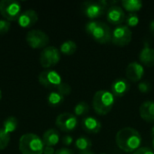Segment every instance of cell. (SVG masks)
Listing matches in <instances>:
<instances>
[{
	"label": "cell",
	"mask_w": 154,
	"mask_h": 154,
	"mask_svg": "<svg viewBox=\"0 0 154 154\" xmlns=\"http://www.w3.org/2000/svg\"><path fill=\"white\" fill-rule=\"evenodd\" d=\"M25 40L28 45L33 49L46 48L50 42L49 36L41 30H31L26 33Z\"/></svg>",
	"instance_id": "7"
},
{
	"label": "cell",
	"mask_w": 154,
	"mask_h": 154,
	"mask_svg": "<svg viewBox=\"0 0 154 154\" xmlns=\"http://www.w3.org/2000/svg\"><path fill=\"white\" fill-rule=\"evenodd\" d=\"M11 23L7 20H0V35H3L10 30Z\"/></svg>",
	"instance_id": "29"
},
{
	"label": "cell",
	"mask_w": 154,
	"mask_h": 154,
	"mask_svg": "<svg viewBox=\"0 0 154 154\" xmlns=\"http://www.w3.org/2000/svg\"><path fill=\"white\" fill-rule=\"evenodd\" d=\"M82 12L83 14L90 18L95 19L100 17L106 11V6L100 1H86L82 4Z\"/></svg>",
	"instance_id": "10"
},
{
	"label": "cell",
	"mask_w": 154,
	"mask_h": 154,
	"mask_svg": "<svg viewBox=\"0 0 154 154\" xmlns=\"http://www.w3.org/2000/svg\"><path fill=\"white\" fill-rule=\"evenodd\" d=\"M43 154H55V151H54L53 147H51V146H44Z\"/></svg>",
	"instance_id": "34"
},
{
	"label": "cell",
	"mask_w": 154,
	"mask_h": 154,
	"mask_svg": "<svg viewBox=\"0 0 154 154\" xmlns=\"http://www.w3.org/2000/svg\"><path fill=\"white\" fill-rule=\"evenodd\" d=\"M130 89V84L125 79H116L111 86V92L115 97H121L125 96Z\"/></svg>",
	"instance_id": "15"
},
{
	"label": "cell",
	"mask_w": 154,
	"mask_h": 154,
	"mask_svg": "<svg viewBox=\"0 0 154 154\" xmlns=\"http://www.w3.org/2000/svg\"><path fill=\"white\" fill-rule=\"evenodd\" d=\"M55 154H74L73 152L68 148H61L60 150H58L57 152H55Z\"/></svg>",
	"instance_id": "33"
},
{
	"label": "cell",
	"mask_w": 154,
	"mask_h": 154,
	"mask_svg": "<svg viewBox=\"0 0 154 154\" xmlns=\"http://www.w3.org/2000/svg\"><path fill=\"white\" fill-rule=\"evenodd\" d=\"M87 32L99 43H108L112 41V31L110 27L99 21H90L86 24Z\"/></svg>",
	"instance_id": "4"
},
{
	"label": "cell",
	"mask_w": 154,
	"mask_h": 154,
	"mask_svg": "<svg viewBox=\"0 0 154 154\" xmlns=\"http://www.w3.org/2000/svg\"><path fill=\"white\" fill-rule=\"evenodd\" d=\"M79 154H94L92 152H90V151H86V152H80V153Z\"/></svg>",
	"instance_id": "36"
},
{
	"label": "cell",
	"mask_w": 154,
	"mask_h": 154,
	"mask_svg": "<svg viewBox=\"0 0 154 154\" xmlns=\"http://www.w3.org/2000/svg\"><path fill=\"white\" fill-rule=\"evenodd\" d=\"M10 142V134L5 132L3 128H0V150L5 149Z\"/></svg>",
	"instance_id": "26"
},
{
	"label": "cell",
	"mask_w": 154,
	"mask_h": 154,
	"mask_svg": "<svg viewBox=\"0 0 154 154\" xmlns=\"http://www.w3.org/2000/svg\"><path fill=\"white\" fill-rule=\"evenodd\" d=\"M101 154H106V153H101Z\"/></svg>",
	"instance_id": "40"
},
{
	"label": "cell",
	"mask_w": 154,
	"mask_h": 154,
	"mask_svg": "<svg viewBox=\"0 0 154 154\" xmlns=\"http://www.w3.org/2000/svg\"><path fill=\"white\" fill-rule=\"evenodd\" d=\"M60 141V134L59 132L55 129H49L47 130L42 136V142L45 146H55Z\"/></svg>",
	"instance_id": "19"
},
{
	"label": "cell",
	"mask_w": 154,
	"mask_h": 154,
	"mask_svg": "<svg viewBox=\"0 0 154 154\" xmlns=\"http://www.w3.org/2000/svg\"><path fill=\"white\" fill-rule=\"evenodd\" d=\"M39 82L46 88L57 89L61 83V77L55 70H44L39 75Z\"/></svg>",
	"instance_id": "9"
},
{
	"label": "cell",
	"mask_w": 154,
	"mask_h": 154,
	"mask_svg": "<svg viewBox=\"0 0 154 154\" xmlns=\"http://www.w3.org/2000/svg\"><path fill=\"white\" fill-rule=\"evenodd\" d=\"M150 31L152 34L154 35V20H152V22L150 23Z\"/></svg>",
	"instance_id": "35"
},
{
	"label": "cell",
	"mask_w": 154,
	"mask_h": 154,
	"mask_svg": "<svg viewBox=\"0 0 154 154\" xmlns=\"http://www.w3.org/2000/svg\"><path fill=\"white\" fill-rule=\"evenodd\" d=\"M77 51V44L73 41H66L60 45V51L65 55H72Z\"/></svg>",
	"instance_id": "24"
},
{
	"label": "cell",
	"mask_w": 154,
	"mask_h": 154,
	"mask_svg": "<svg viewBox=\"0 0 154 154\" xmlns=\"http://www.w3.org/2000/svg\"><path fill=\"white\" fill-rule=\"evenodd\" d=\"M132 31L127 25H119L112 31V42L117 46H126L132 41Z\"/></svg>",
	"instance_id": "8"
},
{
	"label": "cell",
	"mask_w": 154,
	"mask_h": 154,
	"mask_svg": "<svg viewBox=\"0 0 154 154\" xmlns=\"http://www.w3.org/2000/svg\"><path fill=\"white\" fill-rule=\"evenodd\" d=\"M152 146H153V147H154V138H153V139H152Z\"/></svg>",
	"instance_id": "39"
},
{
	"label": "cell",
	"mask_w": 154,
	"mask_h": 154,
	"mask_svg": "<svg viewBox=\"0 0 154 154\" xmlns=\"http://www.w3.org/2000/svg\"><path fill=\"white\" fill-rule=\"evenodd\" d=\"M60 60V51L53 46H48L40 54V63L42 68L48 69L55 66Z\"/></svg>",
	"instance_id": "6"
},
{
	"label": "cell",
	"mask_w": 154,
	"mask_h": 154,
	"mask_svg": "<svg viewBox=\"0 0 154 154\" xmlns=\"http://www.w3.org/2000/svg\"><path fill=\"white\" fill-rule=\"evenodd\" d=\"M72 143H73V138H72L70 135H66V136H64V137L62 138V143H63L64 145L69 146V145H70Z\"/></svg>",
	"instance_id": "32"
},
{
	"label": "cell",
	"mask_w": 154,
	"mask_h": 154,
	"mask_svg": "<svg viewBox=\"0 0 154 154\" xmlns=\"http://www.w3.org/2000/svg\"><path fill=\"white\" fill-rule=\"evenodd\" d=\"M115 104V96L107 90L97 91L93 97V108L100 116L107 115L111 112Z\"/></svg>",
	"instance_id": "2"
},
{
	"label": "cell",
	"mask_w": 154,
	"mask_h": 154,
	"mask_svg": "<svg viewBox=\"0 0 154 154\" xmlns=\"http://www.w3.org/2000/svg\"><path fill=\"white\" fill-rule=\"evenodd\" d=\"M133 154H154V152L149 147H141Z\"/></svg>",
	"instance_id": "31"
},
{
	"label": "cell",
	"mask_w": 154,
	"mask_h": 154,
	"mask_svg": "<svg viewBox=\"0 0 154 154\" xmlns=\"http://www.w3.org/2000/svg\"><path fill=\"white\" fill-rule=\"evenodd\" d=\"M44 146L42 140L34 134H25L19 140V151L22 154H42Z\"/></svg>",
	"instance_id": "3"
},
{
	"label": "cell",
	"mask_w": 154,
	"mask_h": 154,
	"mask_svg": "<svg viewBox=\"0 0 154 154\" xmlns=\"http://www.w3.org/2000/svg\"><path fill=\"white\" fill-rule=\"evenodd\" d=\"M57 92H59L60 95H62L63 97L65 96H69L71 93V88L68 83H64L61 82L60 84V86L57 88Z\"/></svg>",
	"instance_id": "28"
},
{
	"label": "cell",
	"mask_w": 154,
	"mask_h": 154,
	"mask_svg": "<svg viewBox=\"0 0 154 154\" xmlns=\"http://www.w3.org/2000/svg\"><path fill=\"white\" fill-rule=\"evenodd\" d=\"M89 111V106L87 102L81 101L78 103L74 107V113L77 116H81L88 114Z\"/></svg>",
	"instance_id": "25"
},
{
	"label": "cell",
	"mask_w": 154,
	"mask_h": 154,
	"mask_svg": "<svg viewBox=\"0 0 154 154\" xmlns=\"http://www.w3.org/2000/svg\"><path fill=\"white\" fill-rule=\"evenodd\" d=\"M18 24L23 28H29L34 25L38 21V14L34 10L29 9L21 14L17 19Z\"/></svg>",
	"instance_id": "14"
},
{
	"label": "cell",
	"mask_w": 154,
	"mask_h": 154,
	"mask_svg": "<svg viewBox=\"0 0 154 154\" xmlns=\"http://www.w3.org/2000/svg\"><path fill=\"white\" fill-rule=\"evenodd\" d=\"M101 123L93 116H87L82 120V128L88 134H97L101 130Z\"/></svg>",
	"instance_id": "16"
},
{
	"label": "cell",
	"mask_w": 154,
	"mask_h": 154,
	"mask_svg": "<svg viewBox=\"0 0 154 154\" xmlns=\"http://www.w3.org/2000/svg\"><path fill=\"white\" fill-rule=\"evenodd\" d=\"M125 22L127 26H136L139 23V16L136 13H130L126 15Z\"/></svg>",
	"instance_id": "27"
},
{
	"label": "cell",
	"mask_w": 154,
	"mask_h": 154,
	"mask_svg": "<svg viewBox=\"0 0 154 154\" xmlns=\"http://www.w3.org/2000/svg\"><path fill=\"white\" fill-rule=\"evenodd\" d=\"M122 5L125 10L131 13H135L143 7V2L140 0H123Z\"/></svg>",
	"instance_id": "20"
},
{
	"label": "cell",
	"mask_w": 154,
	"mask_h": 154,
	"mask_svg": "<svg viewBox=\"0 0 154 154\" xmlns=\"http://www.w3.org/2000/svg\"><path fill=\"white\" fill-rule=\"evenodd\" d=\"M47 101L48 104L51 106V107H56L59 106L60 105H61L64 101V97L62 95H60L59 92H51L49 94L48 97H47Z\"/></svg>",
	"instance_id": "22"
},
{
	"label": "cell",
	"mask_w": 154,
	"mask_h": 154,
	"mask_svg": "<svg viewBox=\"0 0 154 154\" xmlns=\"http://www.w3.org/2000/svg\"><path fill=\"white\" fill-rule=\"evenodd\" d=\"M139 113L141 117L145 120L146 122L149 123H153L154 122V101H145L143 102L140 108H139Z\"/></svg>",
	"instance_id": "17"
},
{
	"label": "cell",
	"mask_w": 154,
	"mask_h": 154,
	"mask_svg": "<svg viewBox=\"0 0 154 154\" xmlns=\"http://www.w3.org/2000/svg\"><path fill=\"white\" fill-rule=\"evenodd\" d=\"M22 6L19 2L14 0H1L0 14L7 21H14L21 15Z\"/></svg>",
	"instance_id": "5"
},
{
	"label": "cell",
	"mask_w": 154,
	"mask_h": 154,
	"mask_svg": "<svg viewBox=\"0 0 154 154\" xmlns=\"http://www.w3.org/2000/svg\"><path fill=\"white\" fill-rule=\"evenodd\" d=\"M75 145L80 152H86V151L90 150L92 146V142L87 136H80L79 138L76 140Z\"/></svg>",
	"instance_id": "21"
},
{
	"label": "cell",
	"mask_w": 154,
	"mask_h": 154,
	"mask_svg": "<svg viewBox=\"0 0 154 154\" xmlns=\"http://www.w3.org/2000/svg\"><path fill=\"white\" fill-rule=\"evenodd\" d=\"M57 127L63 132H71L78 125V119L75 115L70 113L60 114L56 118Z\"/></svg>",
	"instance_id": "11"
},
{
	"label": "cell",
	"mask_w": 154,
	"mask_h": 154,
	"mask_svg": "<svg viewBox=\"0 0 154 154\" xmlns=\"http://www.w3.org/2000/svg\"><path fill=\"white\" fill-rule=\"evenodd\" d=\"M151 134H152V136L154 138V125L152 126V132H151Z\"/></svg>",
	"instance_id": "37"
},
{
	"label": "cell",
	"mask_w": 154,
	"mask_h": 154,
	"mask_svg": "<svg viewBox=\"0 0 154 154\" xmlns=\"http://www.w3.org/2000/svg\"><path fill=\"white\" fill-rule=\"evenodd\" d=\"M1 98H2V92H1V89H0V100H1Z\"/></svg>",
	"instance_id": "38"
},
{
	"label": "cell",
	"mask_w": 154,
	"mask_h": 154,
	"mask_svg": "<svg viewBox=\"0 0 154 154\" xmlns=\"http://www.w3.org/2000/svg\"><path fill=\"white\" fill-rule=\"evenodd\" d=\"M139 59L143 64L146 65L147 67H153L154 66V49L152 48L149 44L145 43L144 47L142 49L141 52L139 53Z\"/></svg>",
	"instance_id": "18"
},
{
	"label": "cell",
	"mask_w": 154,
	"mask_h": 154,
	"mask_svg": "<svg viewBox=\"0 0 154 154\" xmlns=\"http://www.w3.org/2000/svg\"><path fill=\"white\" fill-rule=\"evenodd\" d=\"M125 74L127 79L132 82H137L143 78L144 74V69L139 62L133 61L127 65L125 69Z\"/></svg>",
	"instance_id": "12"
},
{
	"label": "cell",
	"mask_w": 154,
	"mask_h": 154,
	"mask_svg": "<svg viewBox=\"0 0 154 154\" xmlns=\"http://www.w3.org/2000/svg\"><path fill=\"white\" fill-rule=\"evenodd\" d=\"M17 126H18V121L14 116L7 117L3 123V129L5 132H7L8 134H11V133L14 132L16 130Z\"/></svg>",
	"instance_id": "23"
},
{
	"label": "cell",
	"mask_w": 154,
	"mask_h": 154,
	"mask_svg": "<svg viewBox=\"0 0 154 154\" xmlns=\"http://www.w3.org/2000/svg\"><path fill=\"white\" fill-rule=\"evenodd\" d=\"M116 143L122 151L125 152H134L140 148L142 137L136 129L132 127H124L116 133Z\"/></svg>",
	"instance_id": "1"
},
{
	"label": "cell",
	"mask_w": 154,
	"mask_h": 154,
	"mask_svg": "<svg viewBox=\"0 0 154 154\" xmlns=\"http://www.w3.org/2000/svg\"><path fill=\"white\" fill-rule=\"evenodd\" d=\"M106 18L108 22L113 24H121L125 21L126 15L122 7L118 5H112L109 6L107 10Z\"/></svg>",
	"instance_id": "13"
},
{
	"label": "cell",
	"mask_w": 154,
	"mask_h": 154,
	"mask_svg": "<svg viewBox=\"0 0 154 154\" xmlns=\"http://www.w3.org/2000/svg\"><path fill=\"white\" fill-rule=\"evenodd\" d=\"M138 89L142 93H147L151 90V84L148 81H141L138 85Z\"/></svg>",
	"instance_id": "30"
}]
</instances>
